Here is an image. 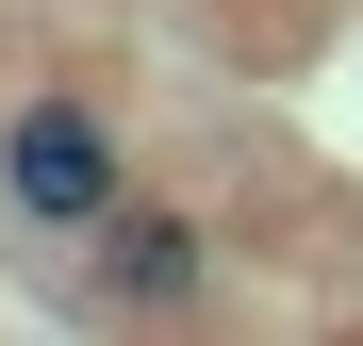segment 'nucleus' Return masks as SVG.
I'll list each match as a JSON object with an SVG mask.
<instances>
[{
  "instance_id": "nucleus-1",
  "label": "nucleus",
  "mask_w": 363,
  "mask_h": 346,
  "mask_svg": "<svg viewBox=\"0 0 363 346\" xmlns=\"http://www.w3.org/2000/svg\"><path fill=\"white\" fill-rule=\"evenodd\" d=\"M0 182H17V214H33V231H83V214L116 198V115H99V99H17Z\"/></svg>"
},
{
  "instance_id": "nucleus-2",
  "label": "nucleus",
  "mask_w": 363,
  "mask_h": 346,
  "mask_svg": "<svg viewBox=\"0 0 363 346\" xmlns=\"http://www.w3.org/2000/svg\"><path fill=\"white\" fill-rule=\"evenodd\" d=\"M83 248H99V297H116V313H199V214H165V198L116 182V198L83 214Z\"/></svg>"
}]
</instances>
